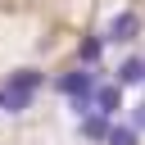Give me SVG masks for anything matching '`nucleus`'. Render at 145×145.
Returning <instances> with one entry per match:
<instances>
[{
	"mask_svg": "<svg viewBox=\"0 0 145 145\" xmlns=\"http://www.w3.org/2000/svg\"><path fill=\"white\" fill-rule=\"evenodd\" d=\"M36 86H41V72H36V68L14 72L9 86H5V109H9V113H23V109L32 104V95H36Z\"/></svg>",
	"mask_w": 145,
	"mask_h": 145,
	"instance_id": "nucleus-1",
	"label": "nucleus"
},
{
	"mask_svg": "<svg viewBox=\"0 0 145 145\" xmlns=\"http://www.w3.org/2000/svg\"><path fill=\"white\" fill-rule=\"evenodd\" d=\"M131 127H136V131H140V127H145V104H140V109H136V122H131Z\"/></svg>",
	"mask_w": 145,
	"mask_h": 145,
	"instance_id": "nucleus-9",
	"label": "nucleus"
},
{
	"mask_svg": "<svg viewBox=\"0 0 145 145\" xmlns=\"http://www.w3.org/2000/svg\"><path fill=\"white\" fill-rule=\"evenodd\" d=\"M59 91H63L68 100H77V95H95V77H91V72H63V77H59Z\"/></svg>",
	"mask_w": 145,
	"mask_h": 145,
	"instance_id": "nucleus-2",
	"label": "nucleus"
},
{
	"mask_svg": "<svg viewBox=\"0 0 145 145\" xmlns=\"http://www.w3.org/2000/svg\"><path fill=\"white\" fill-rule=\"evenodd\" d=\"M140 32V18L131 14V9H122V14H113V23H109V41H131Z\"/></svg>",
	"mask_w": 145,
	"mask_h": 145,
	"instance_id": "nucleus-3",
	"label": "nucleus"
},
{
	"mask_svg": "<svg viewBox=\"0 0 145 145\" xmlns=\"http://www.w3.org/2000/svg\"><path fill=\"white\" fill-rule=\"evenodd\" d=\"M136 82H145V59H127L118 68V86H136Z\"/></svg>",
	"mask_w": 145,
	"mask_h": 145,
	"instance_id": "nucleus-6",
	"label": "nucleus"
},
{
	"mask_svg": "<svg viewBox=\"0 0 145 145\" xmlns=\"http://www.w3.org/2000/svg\"><path fill=\"white\" fill-rule=\"evenodd\" d=\"M82 136H91V140H104V136H109V113H100V109L82 113Z\"/></svg>",
	"mask_w": 145,
	"mask_h": 145,
	"instance_id": "nucleus-5",
	"label": "nucleus"
},
{
	"mask_svg": "<svg viewBox=\"0 0 145 145\" xmlns=\"http://www.w3.org/2000/svg\"><path fill=\"white\" fill-rule=\"evenodd\" d=\"M91 100H95V109H100V113H109V118H113V113L122 109V86H95V95H91Z\"/></svg>",
	"mask_w": 145,
	"mask_h": 145,
	"instance_id": "nucleus-4",
	"label": "nucleus"
},
{
	"mask_svg": "<svg viewBox=\"0 0 145 145\" xmlns=\"http://www.w3.org/2000/svg\"><path fill=\"white\" fill-rule=\"evenodd\" d=\"M104 140H109V145H140V140H136V127H109Z\"/></svg>",
	"mask_w": 145,
	"mask_h": 145,
	"instance_id": "nucleus-8",
	"label": "nucleus"
},
{
	"mask_svg": "<svg viewBox=\"0 0 145 145\" xmlns=\"http://www.w3.org/2000/svg\"><path fill=\"white\" fill-rule=\"evenodd\" d=\"M77 54H82V63H95V59L104 54V41H100V36H86V41L77 45Z\"/></svg>",
	"mask_w": 145,
	"mask_h": 145,
	"instance_id": "nucleus-7",
	"label": "nucleus"
},
{
	"mask_svg": "<svg viewBox=\"0 0 145 145\" xmlns=\"http://www.w3.org/2000/svg\"><path fill=\"white\" fill-rule=\"evenodd\" d=\"M0 109H5V91H0Z\"/></svg>",
	"mask_w": 145,
	"mask_h": 145,
	"instance_id": "nucleus-10",
	"label": "nucleus"
}]
</instances>
